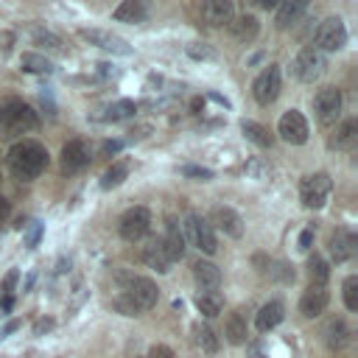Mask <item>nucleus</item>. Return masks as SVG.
<instances>
[{"label":"nucleus","instance_id":"45","mask_svg":"<svg viewBox=\"0 0 358 358\" xmlns=\"http://www.w3.org/2000/svg\"><path fill=\"white\" fill-rule=\"evenodd\" d=\"M36 241H39V224L31 227V232H28V246H34Z\"/></svg>","mask_w":358,"mask_h":358},{"label":"nucleus","instance_id":"35","mask_svg":"<svg viewBox=\"0 0 358 358\" xmlns=\"http://www.w3.org/2000/svg\"><path fill=\"white\" fill-rule=\"evenodd\" d=\"M308 271H310L313 285H324V282H327V277H330V268H327V263H324L319 255H313V257L308 260Z\"/></svg>","mask_w":358,"mask_h":358},{"label":"nucleus","instance_id":"18","mask_svg":"<svg viewBox=\"0 0 358 358\" xmlns=\"http://www.w3.org/2000/svg\"><path fill=\"white\" fill-rule=\"evenodd\" d=\"M330 255H333V260H336V263L350 260V257L355 255V235H352V232H347V229L333 232V238H330Z\"/></svg>","mask_w":358,"mask_h":358},{"label":"nucleus","instance_id":"42","mask_svg":"<svg viewBox=\"0 0 358 358\" xmlns=\"http://www.w3.org/2000/svg\"><path fill=\"white\" fill-rule=\"evenodd\" d=\"M11 45H14V34H11V31H3V34H0V53H8Z\"/></svg>","mask_w":358,"mask_h":358},{"label":"nucleus","instance_id":"21","mask_svg":"<svg viewBox=\"0 0 358 358\" xmlns=\"http://www.w3.org/2000/svg\"><path fill=\"white\" fill-rule=\"evenodd\" d=\"M229 31H232L235 39L252 42V39L257 36V31H260V22H257L255 14H241V17H232V20H229Z\"/></svg>","mask_w":358,"mask_h":358},{"label":"nucleus","instance_id":"44","mask_svg":"<svg viewBox=\"0 0 358 358\" xmlns=\"http://www.w3.org/2000/svg\"><path fill=\"white\" fill-rule=\"evenodd\" d=\"M310 241H313V229H305L299 235V249H310Z\"/></svg>","mask_w":358,"mask_h":358},{"label":"nucleus","instance_id":"30","mask_svg":"<svg viewBox=\"0 0 358 358\" xmlns=\"http://www.w3.org/2000/svg\"><path fill=\"white\" fill-rule=\"evenodd\" d=\"M193 338H196V347L204 350V352H215L218 350V336L210 324H196L193 327Z\"/></svg>","mask_w":358,"mask_h":358},{"label":"nucleus","instance_id":"41","mask_svg":"<svg viewBox=\"0 0 358 358\" xmlns=\"http://www.w3.org/2000/svg\"><path fill=\"white\" fill-rule=\"evenodd\" d=\"M148 358H176V355H173V350H171V347H165V344H157V347H151Z\"/></svg>","mask_w":358,"mask_h":358},{"label":"nucleus","instance_id":"7","mask_svg":"<svg viewBox=\"0 0 358 358\" xmlns=\"http://www.w3.org/2000/svg\"><path fill=\"white\" fill-rule=\"evenodd\" d=\"M185 229H187L185 241H190V243H193L199 252H204V255H215L218 243H215L213 224H207V221H204V218H199V215H187Z\"/></svg>","mask_w":358,"mask_h":358},{"label":"nucleus","instance_id":"9","mask_svg":"<svg viewBox=\"0 0 358 358\" xmlns=\"http://www.w3.org/2000/svg\"><path fill=\"white\" fill-rule=\"evenodd\" d=\"M313 109H316V117L322 126H333L341 115V90L336 87H322L313 98Z\"/></svg>","mask_w":358,"mask_h":358},{"label":"nucleus","instance_id":"32","mask_svg":"<svg viewBox=\"0 0 358 358\" xmlns=\"http://www.w3.org/2000/svg\"><path fill=\"white\" fill-rule=\"evenodd\" d=\"M241 129H243V134H246L255 145H260V148L271 145V134H268V129H266V126H260V123H255V120H243V123H241Z\"/></svg>","mask_w":358,"mask_h":358},{"label":"nucleus","instance_id":"39","mask_svg":"<svg viewBox=\"0 0 358 358\" xmlns=\"http://www.w3.org/2000/svg\"><path fill=\"white\" fill-rule=\"evenodd\" d=\"M187 53H190L193 59H213V56H215L207 45H199V42H196V45H187Z\"/></svg>","mask_w":358,"mask_h":358},{"label":"nucleus","instance_id":"23","mask_svg":"<svg viewBox=\"0 0 358 358\" xmlns=\"http://www.w3.org/2000/svg\"><path fill=\"white\" fill-rule=\"evenodd\" d=\"M145 14H148V8H145V3H140V0H123V3L112 11V17H115L117 22H143Z\"/></svg>","mask_w":358,"mask_h":358},{"label":"nucleus","instance_id":"27","mask_svg":"<svg viewBox=\"0 0 358 358\" xmlns=\"http://www.w3.org/2000/svg\"><path fill=\"white\" fill-rule=\"evenodd\" d=\"M196 308H199L201 316H218L221 308H224V299H221L218 291H201L196 296Z\"/></svg>","mask_w":358,"mask_h":358},{"label":"nucleus","instance_id":"14","mask_svg":"<svg viewBox=\"0 0 358 358\" xmlns=\"http://www.w3.org/2000/svg\"><path fill=\"white\" fill-rule=\"evenodd\" d=\"M327 299H330L327 288H324V285H313V282H310V288H308V291L302 294V299H299V310H302V316L316 319L319 313H324Z\"/></svg>","mask_w":358,"mask_h":358},{"label":"nucleus","instance_id":"26","mask_svg":"<svg viewBox=\"0 0 358 358\" xmlns=\"http://www.w3.org/2000/svg\"><path fill=\"white\" fill-rule=\"evenodd\" d=\"M324 341L330 350H341L347 341H350V327L344 324V319H333L327 327H324Z\"/></svg>","mask_w":358,"mask_h":358},{"label":"nucleus","instance_id":"5","mask_svg":"<svg viewBox=\"0 0 358 358\" xmlns=\"http://www.w3.org/2000/svg\"><path fill=\"white\" fill-rule=\"evenodd\" d=\"M120 282L126 285V296L134 299V305L140 310H148V308L157 305L159 288H157L154 280H148V277H120Z\"/></svg>","mask_w":358,"mask_h":358},{"label":"nucleus","instance_id":"6","mask_svg":"<svg viewBox=\"0 0 358 358\" xmlns=\"http://www.w3.org/2000/svg\"><path fill=\"white\" fill-rule=\"evenodd\" d=\"M344 42H347V28H344V22L338 20V17H327V20H322L319 22V28H316V50H341L344 48Z\"/></svg>","mask_w":358,"mask_h":358},{"label":"nucleus","instance_id":"19","mask_svg":"<svg viewBox=\"0 0 358 358\" xmlns=\"http://www.w3.org/2000/svg\"><path fill=\"white\" fill-rule=\"evenodd\" d=\"M193 277L201 285V291H215L221 285V268L215 263H210V260L193 263Z\"/></svg>","mask_w":358,"mask_h":358},{"label":"nucleus","instance_id":"1","mask_svg":"<svg viewBox=\"0 0 358 358\" xmlns=\"http://www.w3.org/2000/svg\"><path fill=\"white\" fill-rule=\"evenodd\" d=\"M8 168L22 182L36 179L48 168V151H45V145H39L36 140L14 143L11 151H8Z\"/></svg>","mask_w":358,"mask_h":358},{"label":"nucleus","instance_id":"25","mask_svg":"<svg viewBox=\"0 0 358 358\" xmlns=\"http://www.w3.org/2000/svg\"><path fill=\"white\" fill-rule=\"evenodd\" d=\"M355 140H358V120L350 117V120H344V123L336 129L330 145H333V148H352Z\"/></svg>","mask_w":358,"mask_h":358},{"label":"nucleus","instance_id":"15","mask_svg":"<svg viewBox=\"0 0 358 358\" xmlns=\"http://www.w3.org/2000/svg\"><path fill=\"white\" fill-rule=\"evenodd\" d=\"M199 14L207 25H224V22L229 25V20L235 17V8H232L229 0H204Z\"/></svg>","mask_w":358,"mask_h":358},{"label":"nucleus","instance_id":"46","mask_svg":"<svg viewBox=\"0 0 358 358\" xmlns=\"http://www.w3.org/2000/svg\"><path fill=\"white\" fill-rule=\"evenodd\" d=\"M263 171H266V168H263L260 162H252V165H249V173H255V176H260Z\"/></svg>","mask_w":358,"mask_h":358},{"label":"nucleus","instance_id":"29","mask_svg":"<svg viewBox=\"0 0 358 358\" xmlns=\"http://www.w3.org/2000/svg\"><path fill=\"white\" fill-rule=\"evenodd\" d=\"M129 168H131V165H129V159H117V162H112V165H109V171H106V173H103V179H101V187H103V190L117 187V185L129 176Z\"/></svg>","mask_w":358,"mask_h":358},{"label":"nucleus","instance_id":"49","mask_svg":"<svg viewBox=\"0 0 358 358\" xmlns=\"http://www.w3.org/2000/svg\"><path fill=\"white\" fill-rule=\"evenodd\" d=\"M6 215H8V201L0 196V218H6Z\"/></svg>","mask_w":358,"mask_h":358},{"label":"nucleus","instance_id":"12","mask_svg":"<svg viewBox=\"0 0 358 358\" xmlns=\"http://www.w3.org/2000/svg\"><path fill=\"white\" fill-rule=\"evenodd\" d=\"M277 131H280V137H282L285 143H291V145H302V143L308 140V120H305L302 112L288 109V112L280 117Z\"/></svg>","mask_w":358,"mask_h":358},{"label":"nucleus","instance_id":"34","mask_svg":"<svg viewBox=\"0 0 358 358\" xmlns=\"http://www.w3.org/2000/svg\"><path fill=\"white\" fill-rule=\"evenodd\" d=\"M137 112V106H134V101H115L109 109H106V120H126V117H131Z\"/></svg>","mask_w":358,"mask_h":358},{"label":"nucleus","instance_id":"38","mask_svg":"<svg viewBox=\"0 0 358 358\" xmlns=\"http://www.w3.org/2000/svg\"><path fill=\"white\" fill-rule=\"evenodd\" d=\"M112 308L117 310V313H123V316H140V308L134 305V299H129L126 294H120V296H115V302H112Z\"/></svg>","mask_w":358,"mask_h":358},{"label":"nucleus","instance_id":"24","mask_svg":"<svg viewBox=\"0 0 358 358\" xmlns=\"http://www.w3.org/2000/svg\"><path fill=\"white\" fill-rule=\"evenodd\" d=\"M143 260H145L151 268H157L159 274H165V271L171 268V260H168V255H165V249H162V241H148V246L143 249Z\"/></svg>","mask_w":358,"mask_h":358},{"label":"nucleus","instance_id":"8","mask_svg":"<svg viewBox=\"0 0 358 358\" xmlns=\"http://www.w3.org/2000/svg\"><path fill=\"white\" fill-rule=\"evenodd\" d=\"M280 87H282L280 67H277V64H268V67L255 78V84H252V95H255V101H257V103L268 106V103H274V101H277Z\"/></svg>","mask_w":358,"mask_h":358},{"label":"nucleus","instance_id":"47","mask_svg":"<svg viewBox=\"0 0 358 358\" xmlns=\"http://www.w3.org/2000/svg\"><path fill=\"white\" fill-rule=\"evenodd\" d=\"M17 327H20V322H17V319H14V322H8V324L3 327V336H8V333H14Z\"/></svg>","mask_w":358,"mask_h":358},{"label":"nucleus","instance_id":"43","mask_svg":"<svg viewBox=\"0 0 358 358\" xmlns=\"http://www.w3.org/2000/svg\"><path fill=\"white\" fill-rule=\"evenodd\" d=\"M120 148H123L120 140H109V143H103V154H117Z\"/></svg>","mask_w":358,"mask_h":358},{"label":"nucleus","instance_id":"28","mask_svg":"<svg viewBox=\"0 0 358 358\" xmlns=\"http://www.w3.org/2000/svg\"><path fill=\"white\" fill-rule=\"evenodd\" d=\"M224 336H227L229 344H243V341H246V319L241 316V310L229 313L227 327H224Z\"/></svg>","mask_w":358,"mask_h":358},{"label":"nucleus","instance_id":"36","mask_svg":"<svg viewBox=\"0 0 358 358\" xmlns=\"http://www.w3.org/2000/svg\"><path fill=\"white\" fill-rule=\"evenodd\" d=\"M34 42L42 45V48H48V50H56V53L62 50V39L56 34L45 31V28H34Z\"/></svg>","mask_w":358,"mask_h":358},{"label":"nucleus","instance_id":"3","mask_svg":"<svg viewBox=\"0 0 358 358\" xmlns=\"http://www.w3.org/2000/svg\"><path fill=\"white\" fill-rule=\"evenodd\" d=\"M324 53L322 50H316L313 45H308V48H302L299 53H296V59H294V64H291V70H294V76L299 78V81H305V84H310V81H316L322 73H324Z\"/></svg>","mask_w":358,"mask_h":358},{"label":"nucleus","instance_id":"33","mask_svg":"<svg viewBox=\"0 0 358 358\" xmlns=\"http://www.w3.org/2000/svg\"><path fill=\"white\" fill-rule=\"evenodd\" d=\"M20 67H22L25 73H50V70H53V64H50L45 56H39V53H22Z\"/></svg>","mask_w":358,"mask_h":358},{"label":"nucleus","instance_id":"37","mask_svg":"<svg viewBox=\"0 0 358 358\" xmlns=\"http://www.w3.org/2000/svg\"><path fill=\"white\" fill-rule=\"evenodd\" d=\"M341 291H344L347 310H358V277H347L344 285H341Z\"/></svg>","mask_w":358,"mask_h":358},{"label":"nucleus","instance_id":"4","mask_svg":"<svg viewBox=\"0 0 358 358\" xmlns=\"http://www.w3.org/2000/svg\"><path fill=\"white\" fill-rule=\"evenodd\" d=\"M330 187H333V182H330L327 173H310L299 185V199H302L305 207L319 210V207H324V201L330 196Z\"/></svg>","mask_w":358,"mask_h":358},{"label":"nucleus","instance_id":"2","mask_svg":"<svg viewBox=\"0 0 358 358\" xmlns=\"http://www.w3.org/2000/svg\"><path fill=\"white\" fill-rule=\"evenodd\" d=\"M36 126H39V117L28 103L17 98H8L0 103V131L20 134V131H34Z\"/></svg>","mask_w":358,"mask_h":358},{"label":"nucleus","instance_id":"11","mask_svg":"<svg viewBox=\"0 0 358 358\" xmlns=\"http://www.w3.org/2000/svg\"><path fill=\"white\" fill-rule=\"evenodd\" d=\"M78 34H81V39H87L90 45H95V48H101V50H109V53H117V56H129V53H131L129 42H126V39H120L117 34H112V31H101V28H81Z\"/></svg>","mask_w":358,"mask_h":358},{"label":"nucleus","instance_id":"10","mask_svg":"<svg viewBox=\"0 0 358 358\" xmlns=\"http://www.w3.org/2000/svg\"><path fill=\"white\" fill-rule=\"evenodd\" d=\"M148 229H151V213H148L145 207H129V210L120 215V235H123L126 241L134 243V241L145 238Z\"/></svg>","mask_w":358,"mask_h":358},{"label":"nucleus","instance_id":"13","mask_svg":"<svg viewBox=\"0 0 358 358\" xmlns=\"http://www.w3.org/2000/svg\"><path fill=\"white\" fill-rule=\"evenodd\" d=\"M87 165H90V148H87V143L84 140L64 143V148H62V168L67 173H76V171H81Z\"/></svg>","mask_w":358,"mask_h":358},{"label":"nucleus","instance_id":"16","mask_svg":"<svg viewBox=\"0 0 358 358\" xmlns=\"http://www.w3.org/2000/svg\"><path fill=\"white\" fill-rule=\"evenodd\" d=\"M213 224H215L224 235H229V238H241V235H243V218H241L232 207H215V210H213Z\"/></svg>","mask_w":358,"mask_h":358},{"label":"nucleus","instance_id":"20","mask_svg":"<svg viewBox=\"0 0 358 358\" xmlns=\"http://www.w3.org/2000/svg\"><path fill=\"white\" fill-rule=\"evenodd\" d=\"M305 3L302 0H288V3H280L277 6V14H274V22H277V28H291V25H296L299 22V17L305 14Z\"/></svg>","mask_w":358,"mask_h":358},{"label":"nucleus","instance_id":"17","mask_svg":"<svg viewBox=\"0 0 358 358\" xmlns=\"http://www.w3.org/2000/svg\"><path fill=\"white\" fill-rule=\"evenodd\" d=\"M185 243H187V241H185V235H182L179 224H176L173 218H168L165 238H162V249H165V255H168V260H171V263L185 257Z\"/></svg>","mask_w":358,"mask_h":358},{"label":"nucleus","instance_id":"48","mask_svg":"<svg viewBox=\"0 0 358 358\" xmlns=\"http://www.w3.org/2000/svg\"><path fill=\"white\" fill-rule=\"evenodd\" d=\"M50 319H42V322H36V333H42V330H50Z\"/></svg>","mask_w":358,"mask_h":358},{"label":"nucleus","instance_id":"31","mask_svg":"<svg viewBox=\"0 0 358 358\" xmlns=\"http://www.w3.org/2000/svg\"><path fill=\"white\" fill-rule=\"evenodd\" d=\"M17 280H20L17 268H11L3 277V282H0V310H11L14 308V285H17Z\"/></svg>","mask_w":358,"mask_h":358},{"label":"nucleus","instance_id":"40","mask_svg":"<svg viewBox=\"0 0 358 358\" xmlns=\"http://www.w3.org/2000/svg\"><path fill=\"white\" fill-rule=\"evenodd\" d=\"M182 173H185V176H196V179H201V182L213 179V171H207V168H196V165H187V168H182Z\"/></svg>","mask_w":358,"mask_h":358},{"label":"nucleus","instance_id":"22","mask_svg":"<svg viewBox=\"0 0 358 358\" xmlns=\"http://www.w3.org/2000/svg\"><path fill=\"white\" fill-rule=\"evenodd\" d=\"M282 305L280 302H266L260 310H257V316H255V327L260 330V333H266V330H271V327H277L280 322H282Z\"/></svg>","mask_w":358,"mask_h":358}]
</instances>
